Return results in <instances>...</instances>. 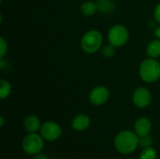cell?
Returning <instances> with one entry per match:
<instances>
[{"label":"cell","instance_id":"6da1fadb","mask_svg":"<svg viewBox=\"0 0 160 159\" xmlns=\"http://www.w3.org/2000/svg\"><path fill=\"white\" fill-rule=\"evenodd\" d=\"M114 146L121 154H130L139 146V136L130 130H123L116 135Z\"/></svg>","mask_w":160,"mask_h":159},{"label":"cell","instance_id":"7a4b0ae2","mask_svg":"<svg viewBox=\"0 0 160 159\" xmlns=\"http://www.w3.org/2000/svg\"><path fill=\"white\" fill-rule=\"evenodd\" d=\"M139 75L142 82L154 83L160 79V62L158 59L147 57L139 67Z\"/></svg>","mask_w":160,"mask_h":159},{"label":"cell","instance_id":"3957f363","mask_svg":"<svg viewBox=\"0 0 160 159\" xmlns=\"http://www.w3.org/2000/svg\"><path fill=\"white\" fill-rule=\"evenodd\" d=\"M81 49L86 54H94L103 46V36L96 29L88 30L81 38Z\"/></svg>","mask_w":160,"mask_h":159},{"label":"cell","instance_id":"277c9868","mask_svg":"<svg viewBox=\"0 0 160 159\" xmlns=\"http://www.w3.org/2000/svg\"><path fill=\"white\" fill-rule=\"evenodd\" d=\"M108 41L115 48L124 47L129 39V31L122 23H116L110 27L108 31Z\"/></svg>","mask_w":160,"mask_h":159},{"label":"cell","instance_id":"5b68a950","mask_svg":"<svg viewBox=\"0 0 160 159\" xmlns=\"http://www.w3.org/2000/svg\"><path fill=\"white\" fill-rule=\"evenodd\" d=\"M22 146L23 151L28 155H37L43 149L44 139L37 133H29L23 138Z\"/></svg>","mask_w":160,"mask_h":159},{"label":"cell","instance_id":"8992f818","mask_svg":"<svg viewBox=\"0 0 160 159\" xmlns=\"http://www.w3.org/2000/svg\"><path fill=\"white\" fill-rule=\"evenodd\" d=\"M132 102L137 108H147L152 102V94L150 90L145 86L136 88L132 94Z\"/></svg>","mask_w":160,"mask_h":159},{"label":"cell","instance_id":"52a82bcc","mask_svg":"<svg viewBox=\"0 0 160 159\" xmlns=\"http://www.w3.org/2000/svg\"><path fill=\"white\" fill-rule=\"evenodd\" d=\"M40 135L48 142H54L62 135V128L60 125L53 121H47L41 125Z\"/></svg>","mask_w":160,"mask_h":159},{"label":"cell","instance_id":"ba28073f","mask_svg":"<svg viewBox=\"0 0 160 159\" xmlns=\"http://www.w3.org/2000/svg\"><path fill=\"white\" fill-rule=\"evenodd\" d=\"M110 98V90L104 85H98L91 89L88 99L92 105L101 106L105 104Z\"/></svg>","mask_w":160,"mask_h":159},{"label":"cell","instance_id":"9c48e42d","mask_svg":"<svg viewBox=\"0 0 160 159\" xmlns=\"http://www.w3.org/2000/svg\"><path fill=\"white\" fill-rule=\"evenodd\" d=\"M152 129V123L147 117H140L134 124L135 133L140 137H144L150 134Z\"/></svg>","mask_w":160,"mask_h":159},{"label":"cell","instance_id":"30bf717a","mask_svg":"<svg viewBox=\"0 0 160 159\" xmlns=\"http://www.w3.org/2000/svg\"><path fill=\"white\" fill-rule=\"evenodd\" d=\"M91 120L90 117L86 114H78L76 115L71 122V127L74 130L77 131H83L85 129H87L90 126Z\"/></svg>","mask_w":160,"mask_h":159},{"label":"cell","instance_id":"8fae6325","mask_svg":"<svg viewBox=\"0 0 160 159\" xmlns=\"http://www.w3.org/2000/svg\"><path fill=\"white\" fill-rule=\"evenodd\" d=\"M23 124H24V128L29 133H36L41 127L39 118L34 114H30L26 116Z\"/></svg>","mask_w":160,"mask_h":159},{"label":"cell","instance_id":"7c38bea8","mask_svg":"<svg viewBox=\"0 0 160 159\" xmlns=\"http://www.w3.org/2000/svg\"><path fill=\"white\" fill-rule=\"evenodd\" d=\"M80 11L85 17H92L98 11V4L95 1H85L80 6Z\"/></svg>","mask_w":160,"mask_h":159},{"label":"cell","instance_id":"4fadbf2b","mask_svg":"<svg viewBox=\"0 0 160 159\" xmlns=\"http://www.w3.org/2000/svg\"><path fill=\"white\" fill-rule=\"evenodd\" d=\"M146 54L148 57L158 59L160 57V40L155 38L146 46Z\"/></svg>","mask_w":160,"mask_h":159},{"label":"cell","instance_id":"5bb4252c","mask_svg":"<svg viewBox=\"0 0 160 159\" xmlns=\"http://www.w3.org/2000/svg\"><path fill=\"white\" fill-rule=\"evenodd\" d=\"M98 11L101 13L109 14L115 9V3L113 0H97Z\"/></svg>","mask_w":160,"mask_h":159},{"label":"cell","instance_id":"9a60e30c","mask_svg":"<svg viewBox=\"0 0 160 159\" xmlns=\"http://www.w3.org/2000/svg\"><path fill=\"white\" fill-rule=\"evenodd\" d=\"M12 91V86L8 80L1 79L0 80V99L4 100L8 98Z\"/></svg>","mask_w":160,"mask_h":159},{"label":"cell","instance_id":"2e32d148","mask_svg":"<svg viewBox=\"0 0 160 159\" xmlns=\"http://www.w3.org/2000/svg\"><path fill=\"white\" fill-rule=\"evenodd\" d=\"M115 47L112 46V44H106V45H103L102 48L100 49V52H101V55L105 58H112L114 56L115 54Z\"/></svg>","mask_w":160,"mask_h":159},{"label":"cell","instance_id":"e0dca14e","mask_svg":"<svg viewBox=\"0 0 160 159\" xmlns=\"http://www.w3.org/2000/svg\"><path fill=\"white\" fill-rule=\"evenodd\" d=\"M158 158V153L157 151L151 146L144 148L141 154V159H157Z\"/></svg>","mask_w":160,"mask_h":159},{"label":"cell","instance_id":"ac0fdd59","mask_svg":"<svg viewBox=\"0 0 160 159\" xmlns=\"http://www.w3.org/2000/svg\"><path fill=\"white\" fill-rule=\"evenodd\" d=\"M153 143H154V141H153V138L150 135L139 138V145L141 147H142L143 149L147 148V147H151L153 145Z\"/></svg>","mask_w":160,"mask_h":159},{"label":"cell","instance_id":"d6986e66","mask_svg":"<svg viewBox=\"0 0 160 159\" xmlns=\"http://www.w3.org/2000/svg\"><path fill=\"white\" fill-rule=\"evenodd\" d=\"M7 52H8V42L3 37H0V59H4Z\"/></svg>","mask_w":160,"mask_h":159},{"label":"cell","instance_id":"ffe728a7","mask_svg":"<svg viewBox=\"0 0 160 159\" xmlns=\"http://www.w3.org/2000/svg\"><path fill=\"white\" fill-rule=\"evenodd\" d=\"M153 16H154L155 22L160 24V2L156 5L154 11H153Z\"/></svg>","mask_w":160,"mask_h":159},{"label":"cell","instance_id":"44dd1931","mask_svg":"<svg viewBox=\"0 0 160 159\" xmlns=\"http://www.w3.org/2000/svg\"><path fill=\"white\" fill-rule=\"evenodd\" d=\"M154 36H155V38H158V39L160 40V24L155 27V29H154Z\"/></svg>","mask_w":160,"mask_h":159},{"label":"cell","instance_id":"7402d4cb","mask_svg":"<svg viewBox=\"0 0 160 159\" xmlns=\"http://www.w3.org/2000/svg\"><path fill=\"white\" fill-rule=\"evenodd\" d=\"M33 159H48V157H47V156H45L44 154L38 153V154L35 155V157H34V158Z\"/></svg>","mask_w":160,"mask_h":159},{"label":"cell","instance_id":"603a6c76","mask_svg":"<svg viewBox=\"0 0 160 159\" xmlns=\"http://www.w3.org/2000/svg\"><path fill=\"white\" fill-rule=\"evenodd\" d=\"M3 126H4V117L1 116V117H0V127H2Z\"/></svg>","mask_w":160,"mask_h":159}]
</instances>
